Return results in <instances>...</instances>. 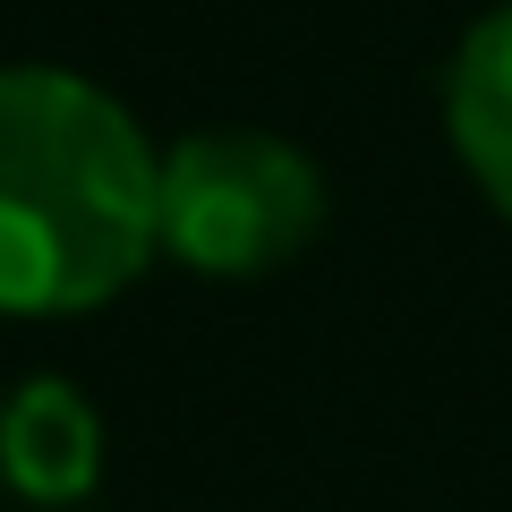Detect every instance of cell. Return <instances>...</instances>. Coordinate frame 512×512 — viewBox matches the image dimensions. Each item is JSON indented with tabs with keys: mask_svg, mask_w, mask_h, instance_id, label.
Here are the masks:
<instances>
[{
	"mask_svg": "<svg viewBox=\"0 0 512 512\" xmlns=\"http://www.w3.org/2000/svg\"><path fill=\"white\" fill-rule=\"evenodd\" d=\"M163 248V154L94 77L0 69V308L86 316Z\"/></svg>",
	"mask_w": 512,
	"mask_h": 512,
	"instance_id": "obj_1",
	"label": "cell"
},
{
	"mask_svg": "<svg viewBox=\"0 0 512 512\" xmlns=\"http://www.w3.org/2000/svg\"><path fill=\"white\" fill-rule=\"evenodd\" d=\"M325 231V180L291 137L265 128H188L163 154V248L188 274L256 282L282 274Z\"/></svg>",
	"mask_w": 512,
	"mask_h": 512,
	"instance_id": "obj_2",
	"label": "cell"
},
{
	"mask_svg": "<svg viewBox=\"0 0 512 512\" xmlns=\"http://www.w3.org/2000/svg\"><path fill=\"white\" fill-rule=\"evenodd\" d=\"M103 478V419L69 376H26L0 393V487L26 504H86Z\"/></svg>",
	"mask_w": 512,
	"mask_h": 512,
	"instance_id": "obj_3",
	"label": "cell"
},
{
	"mask_svg": "<svg viewBox=\"0 0 512 512\" xmlns=\"http://www.w3.org/2000/svg\"><path fill=\"white\" fill-rule=\"evenodd\" d=\"M444 137L478 180V197L512 222V0L461 35L444 69Z\"/></svg>",
	"mask_w": 512,
	"mask_h": 512,
	"instance_id": "obj_4",
	"label": "cell"
}]
</instances>
